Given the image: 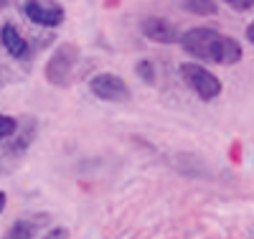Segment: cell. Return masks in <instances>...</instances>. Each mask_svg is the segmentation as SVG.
<instances>
[{
	"instance_id": "4",
	"label": "cell",
	"mask_w": 254,
	"mask_h": 239,
	"mask_svg": "<svg viewBox=\"0 0 254 239\" xmlns=\"http://www.w3.org/2000/svg\"><path fill=\"white\" fill-rule=\"evenodd\" d=\"M89 92L97 99H102V102H130V97H132L127 81L122 77H117V74H110V72L97 74L89 81Z\"/></svg>"
},
{
	"instance_id": "5",
	"label": "cell",
	"mask_w": 254,
	"mask_h": 239,
	"mask_svg": "<svg viewBox=\"0 0 254 239\" xmlns=\"http://www.w3.org/2000/svg\"><path fill=\"white\" fill-rule=\"evenodd\" d=\"M23 13L28 15L31 23L36 26H46V28H56L64 23V8L54 0H26L23 3Z\"/></svg>"
},
{
	"instance_id": "3",
	"label": "cell",
	"mask_w": 254,
	"mask_h": 239,
	"mask_svg": "<svg viewBox=\"0 0 254 239\" xmlns=\"http://www.w3.org/2000/svg\"><path fill=\"white\" fill-rule=\"evenodd\" d=\"M181 79L193 89L203 102H211L221 94V81L214 72L203 69L201 64H181Z\"/></svg>"
},
{
	"instance_id": "6",
	"label": "cell",
	"mask_w": 254,
	"mask_h": 239,
	"mask_svg": "<svg viewBox=\"0 0 254 239\" xmlns=\"http://www.w3.org/2000/svg\"><path fill=\"white\" fill-rule=\"evenodd\" d=\"M0 41H3V46H5V51L13 56V59H28V54H31V46H28V41L20 36V31L13 26V23H5L3 26V31H0Z\"/></svg>"
},
{
	"instance_id": "12",
	"label": "cell",
	"mask_w": 254,
	"mask_h": 239,
	"mask_svg": "<svg viewBox=\"0 0 254 239\" xmlns=\"http://www.w3.org/2000/svg\"><path fill=\"white\" fill-rule=\"evenodd\" d=\"M224 3H226L231 10H239V13H244V10H252V8H254V0H224Z\"/></svg>"
},
{
	"instance_id": "14",
	"label": "cell",
	"mask_w": 254,
	"mask_h": 239,
	"mask_svg": "<svg viewBox=\"0 0 254 239\" xmlns=\"http://www.w3.org/2000/svg\"><path fill=\"white\" fill-rule=\"evenodd\" d=\"M8 79H10V74H8L3 67H0V86H5V81H8Z\"/></svg>"
},
{
	"instance_id": "16",
	"label": "cell",
	"mask_w": 254,
	"mask_h": 239,
	"mask_svg": "<svg viewBox=\"0 0 254 239\" xmlns=\"http://www.w3.org/2000/svg\"><path fill=\"white\" fill-rule=\"evenodd\" d=\"M247 38H249V43H254V23H249V28H247Z\"/></svg>"
},
{
	"instance_id": "7",
	"label": "cell",
	"mask_w": 254,
	"mask_h": 239,
	"mask_svg": "<svg viewBox=\"0 0 254 239\" xmlns=\"http://www.w3.org/2000/svg\"><path fill=\"white\" fill-rule=\"evenodd\" d=\"M142 33L155 43H176L178 41L173 23H168L163 18H145L142 20Z\"/></svg>"
},
{
	"instance_id": "1",
	"label": "cell",
	"mask_w": 254,
	"mask_h": 239,
	"mask_svg": "<svg viewBox=\"0 0 254 239\" xmlns=\"http://www.w3.org/2000/svg\"><path fill=\"white\" fill-rule=\"evenodd\" d=\"M181 46L198 61H214L221 67H234L242 59V46L237 38L224 36L214 28H190L181 36Z\"/></svg>"
},
{
	"instance_id": "13",
	"label": "cell",
	"mask_w": 254,
	"mask_h": 239,
	"mask_svg": "<svg viewBox=\"0 0 254 239\" xmlns=\"http://www.w3.org/2000/svg\"><path fill=\"white\" fill-rule=\"evenodd\" d=\"M44 239H69V232L64 229V227H54V229H51V232H49Z\"/></svg>"
},
{
	"instance_id": "15",
	"label": "cell",
	"mask_w": 254,
	"mask_h": 239,
	"mask_svg": "<svg viewBox=\"0 0 254 239\" xmlns=\"http://www.w3.org/2000/svg\"><path fill=\"white\" fill-rule=\"evenodd\" d=\"M5 201H8L5 191H0V214H3V209H5Z\"/></svg>"
},
{
	"instance_id": "8",
	"label": "cell",
	"mask_w": 254,
	"mask_h": 239,
	"mask_svg": "<svg viewBox=\"0 0 254 239\" xmlns=\"http://www.w3.org/2000/svg\"><path fill=\"white\" fill-rule=\"evenodd\" d=\"M36 232H38L36 222H31V219H20V222L10 224V229L3 234V239H33Z\"/></svg>"
},
{
	"instance_id": "10",
	"label": "cell",
	"mask_w": 254,
	"mask_h": 239,
	"mask_svg": "<svg viewBox=\"0 0 254 239\" xmlns=\"http://www.w3.org/2000/svg\"><path fill=\"white\" fill-rule=\"evenodd\" d=\"M18 127H20V122H18L15 117H10V115H0V143L8 140V138H13V135L18 133Z\"/></svg>"
},
{
	"instance_id": "9",
	"label": "cell",
	"mask_w": 254,
	"mask_h": 239,
	"mask_svg": "<svg viewBox=\"0 0 254 239\" xmlns=\"http://www.w3.org/2000/svg\"><path fill=\"white\" fill-rule=\"evenodd\" d=\"M183 8L193 15H214L219 10L214 0H183Z\"/></svg>"
},
{
	"instance_id": "2",
	"label": "cell",
	"mask_w": 254,
	"mask_h": 239,
	"mask_svg": "<svg viewBox=\"0 0 254 239\" xmlns=\"http://www.w3.org/2000/svg\"><path fill=\"white\" fill-rule=\"evenodd\" d=\"M76 64H79V46L76 43H61L46 64V79L54 86H69L76 72Z\"/></svg>"
},
{
	"instance_id": "11",
	"label": "cell",
	"mask_w": 254,
	"mask_h": 239,
	"mask_svg": "<svg viewBox=\"0 0 254 239\" xmlns=\"http://www.w3.org/2000/svg\"><path fill=\"white\" fill-rule=\"evenodd\" d=\"M137 77H142L147 84H155V69H153V61H137V67H135Z\"/></svg>"
}]
</instances>
